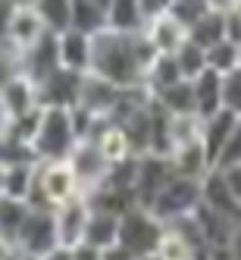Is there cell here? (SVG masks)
Here are the masks:
<instances>
[{
    "instance_id": "1",
    "label": "cell",
    "mask_w": 241,
    "mask_h": 260,
    "mask_svg": "<svg viewBox=\"0 0 241 260\" xmlns=\"http://www.w3.org/2000/svg\"><path fill=\"white\" fill-rule=\"evenodd\" d=\"M160 57L147 31H116L104 28L94 35V66L91 72L110 79L119 88L144 82V72Z\"/></svg>"
},
{
    "instance_id": "2",
    "label": "cell",
    "mask_w": 241,
    "mask_h": 260,
    "mask_svg": "<svg viewBox=\"0 0 241 260\" xmlns=\"http://www.w3.org/2000/svg\"><path fill=\"white\" fill-rule=\"evenodd\" d=\"M85 194L82 182L72 170L69 160H41L38 163V176H35V188L28 194L31 207H41V210H57L60 204L72 201Z\"/></svg>"
},
{
    "instance_id": "3",
    "label": "cell",
    "mask_w": 241,
    "mask_h": 260,
    "mask_svg": "<svg viewBox=\"0 0 241 260\" xmlns=\"http://www.w3.org/2000/svg\"><path fill=\"white\" fill-rule=\"evenodd\" d=\"M166 222L151 210V207H132L122 213V222H119V245L125 251H132L135 257H144V254H157L163 238H166Z\"/></svg>"
},
{
    "instance_id": "4",
    "label": "cell",
    "mask_w": 241,
    "mask_h": 260,
    "mask_svg": "<svg viewBox=\"0 0 241 260\" xmlns=\"http://www.w3.org/2000/svg\"><path fill=\"white\" fill-rule=\"evenodd\" d=\"M76 144H79V135H76V125H72V110L44 107V122L38 138H35L38 160H69Z\"/></svg>"
},
{
    "instance_id": "5",
    "label": "cell",
    "mask_w": 241,
    "mask_h": 260,
    "mask_svg": "<svg viewBox=\"0 0 241 260\" xmlns=\"http://www.w3.org/2000/svg\"><path fill=\"white\" fill-rule=\"evenodd\" d=\"M203 201V179H188V176H173L160 188V194L151 201V210L163 219L173 222L179 216H191Z\"/></svg>"
},
{
    "instance_id": "6",
    "label": "cell",
    "mask_w": 241,
    "mask_h": 260,
    "mask_svg": "<svg viewBox=\"0 0 241 260\" xmlns=\"http://www.w3.org/2000/svg\"><path fill=\"white\" fill-rule=\"evenodd\" d=\"M53 248H60V229H57V210H41V207H31L22 235H19V251L35 254V257H44Z\"/></svg>"
},
{
    "instance_id": "7",
    "label": "cell",
    "mask_w": 241,
    "mask_h": 260,
    "mask_svg": "<svg viewBox=\"0 0 241 260\" xmlns=\"http://www.w3.org/2000/svg\"><path fill=\"white\" fill-rule=\"evenodd\" d=\"M57 69H60V35L57 31L41 35V38L35 41L31 47H25L22 57H19V72L28 76L35 85H41Z\"/></svg>"
},
{
    "instance_id": "8",
    "label": "cell",
    "mask_w": 241,
    "mask_h": 260,
    "mask_svg": "<svg viewBox=\"0 0 241 260\" xmlns=\"http://www.w3.org/2000/svg\"><path fill=\"white\" fill-rule=\"evenodd\" d=\"M82 82H85V72H72V69H57L53 76H47L38 85V101L41 107H79L82 98Z\"/></svg>"
},
{
    "instance_id": "9",
    "label": "cell",
    "mask_w": 241,
    "mask_h": 260,
    "mask_svg": "<svg viewBox=\"0 0 241 260\" xmlns=\"http://www.w3.org/2000/svg\"><path fill=\"white\" fill-rule=\"evenodd\" d=\"M176 176V166L169 154H141L138 157V201L141 207H151V201L160 188Z\"/></svg>"
},
{
    "instance_id": "10",
    "label": "cell",
    "mask_w": 241,
    "mask_h": 260,
    "mask_svg": "<svg viewBox=\"0 0 241 260\" xmlns=\"http://www.w3.org/2000/svg\"><path fill=\"white\" fill-rule=\"evenodd\" d=\"M88 216H91V204L85 194L72 198L57 207V229H60V245L63 248H79L85 241L88 229Z\"/></svg>"
},
{
    "instance_id": "11",
    "label": "cell",
    "mask_w": 241,
    "mask_h": 260,
    "mask_svg": "<svg viewBox=\"0 0 241 260\" xmlns=\"http://www.w3.org/2000/svg\"><path fill=\"white\" fill-rule=\"evenodd\" d=\"M69 163H72V170H76L85 194L91 188H97V185L104 182V176H107V170H110V163L104 160V154L97 151L94 141H79L76 151L69 154Z\"/></svg>"
},
{
    "instance_id": "12",
    "label": "cell",
    "mask_w": 241,
    "mask_h": 260,
    "mask_svg": "<svg viewBox=\"0 0 241 260\" xmlns=\"http://www.w3.org/2000/svg\"><path fill=\"white\" fill-rule=\"evenodd\" d=\"M122 94V88L113 85L110 79L97 76V72H85V82H82V98H79V107L91 110V113L97 116H110L113 113V107Z\"/></svg>"
},
{
    "instance_id": "13",
    "label": "cell",
    "mask_w": 241,
    "mask_h": 260,
    "mask_svg": "<svg viewBox=\"0 0 241 260\" xmlns=\"http://www.w3.org/2000/svg\"><path fill=\"white\" fill-rule=\"evenodd\" d=\"M60 66L72 72H91L94 66V35L69 28L60 35Z\"/></svg>"
},
{
    "instance_id": "14",
    "label": "cell",
    "mask_w": 241,
    "mask_h": 260,
    "mask_svg": "<svg viewBox=\"0 0 241 260\" xmlns=\"http://www.w3.org/2000/svg\"><path fill=\"white\" fill-rule=\"evenodd\" d=\"M203 204H210V207L219 210L222 216L241 222V198L229 188L226 176H222V170H216V166L203 176Z\"/></svg>"
},
{
    "instance_id": "15",
    "label": "cell",
    "mask_w": 241,
    "mask_h": 260,
    "mask_svg": "<svg viewBox=\"0 0 241 260\" xmlns=\"http://www.w3.org/2000/svg\"><path fill=\"white\" fill-rule=\"evenodd\" d=\"M0 104H4L7 116H22L25 110L38 107V85H35L28 76H22V72H16V76H10L4 82V88H0Z\"/></svg>"
},
{
    "instance_id": "16",
    "label": "cell",
    "mask_w": 241,
    "mask_h": 260,
    "mask_svg": "<svg viewBox=\"0 0 241 260\" xmlns=\"http://www.w3.org/2000/svg\"><path fill=\"white\" fill-rule=\"evenodd\" d=\"M151 44L160 50V53H176L185 41H188V25H185L176 13H166V16H157L144 25Z\"/></svg>"
},
{
    "instance_id": "17",
    "label": "cell",
    "mask_w": 241,
    "mask_h": 260,
    "mask_svg": "<svg viewBox=\"0 0 241 260\" xmlns=\"http://www.w3.org/2000/svg\"><path fill=\"white\" fill-rule=\"evenodd\" d=\"M88 141H94V144H97V151L104 154L107 163H119V160L135 157V147H132V141H128L125 128L116 125L113 119H104V122L97 125V132L91 135Z\"/></svg>"
},
{
    "instance_id": "18",
    "label": "cell",
    "mask_w": 241,
    "mask_h": 260,
    "mask_svg": "<svg viewBox=\"0 0 241 260\" xmlns=\"http://www.w3.org/2000/svg\"><path fill=\"white\" fill-rule=\"evenodd\" d=\"M119 222H122L119 213L91 207L88 229H85V241H82V245H91V248H97V251H107V248L119 245Z\"/></svg>"
},
{
    "instance_id": "19",
    "label": "cell",
    "mask_w": 241,
    "mask_h": 260,
    "mask_svg": "<svg viewBox=\"0 0 241 260\" xmlns=\"http://www.w3.org/2000/svg\"><path fill=\"white\" fill-rule=\"evenodd\" d=\"M173 157V166H176V176H188V179H203L210 170H213V160L207 154L203 141H188V144H179L176 151L169 154Z\"/></svg>"
},
{
    "instance_id": "20",
    "label": "cell",
    "mask_w": 241,
    "mask_h": 260,
    "mask_svg": "<svg viewBox=\"0 0 241 260\" xmlns=\"http://www.w3.org/2000/svg\"><path fill=\"white\" fill-rule=\"evenodd\" d=\"M41 35H47V25L38 16V10H35L31 4H19V10H16V16H13V25H10V38L7 41L16 44L19 50H25V47H31L35 41H38Z\"/></svg>"
},
{
    "instance_id": "21",
    "label": "cell",
    "mask_w": 241,
    "mask_h": 260,
    "mask_svg": "<svg viewBox=\"0 0 241 260\" xmlns=\"http://www.w3.org/2000/svg\"><path fill=\"white\" fill-rule=\"evenodd\" d=\"M188 38L200 47H213L226 41V7H207L188 28Z\"/></svg>"
},
{
    "instance_id": "22",
    "label": "cell",
    "mask_w": 241,
    "mask_h": 260,
    "mask_svg": "<svg viewBox=\"0 0 241 260\" xmlns=\"http://www.w3.org/2000/svg\"><path fill=\"white\" fill-rule=\"evenodd\" d=\"M235 119H238L235 113H229V110H219V113H213V116H207V119L200 122V141H203V147H207L213 166H216V160H219V154H222V147H226V138H229V132H232Z\"/></svg>"
},
{
    "instance_id": "23",
    "label": "cell",
    "mask_w": 241,
    "mask_h": 260,
    "mask_svg": "<svg viewBox=\"0 0 241 260\" xmlns=\"http://www.w3.org/2000/svg\"><path fill=\"white\" fill-rule=\"evenodd\" d=\"M194 82V101H197V116L207 119L222 110V76L213 69H203Z\"/></svg>"
},
{
    "instance_id": "24",
    "label": "cell",
    "mask_w": 241,
    "mask_h": 260,
    "mask_svg": "<svg viewBox=\"0 0 241 260\" xmlns=\"http://www.w3.org/2000/svg\"><path fill=\"white\" fill-rule=\"evenodd\" d=\"M31 213V204L22 201V198H10L4 194L0 198V235L7 241H13L16 248H19V235H22V226Z\"/></svg>"
},
{
    "instance_id": "25",
    "label": "cell",
    "mask_w": 241,
    "mask_h": 260,
    "mask_svg": "<svg viewBox=\"0 0 241 260\" xmlns=\"http://www.w3.org/2000/svg\"><path fill=\"white\" fill-rule=\"evenodd\" d=\"M107 19H110V28H116V31H144L147 25L141 0H110Z\"/></svg>"
},
{
    "instance_id": "26",
    "label": "cell",
    "mask_w": 241,
    "mask_h": 260,
    "mask_svg": "<svg viewBox=\"0 0 241 260\" xmlns=\"http://www.w3.org/2000/svg\"><path fill=\"white\" fill-rule=\"evenodd\" d=\"M157 104L163 110H169L173 116H188V113H197V101H194V82L191 79H182L176 85H169L166 91L157 94Z\"/></svg>"
},
{
    "instance_id": "27",
    "label": "cell",
    "mask_w": 241,
    "mask_h": 260,
    "mask_svg": "<svg viewBox=\"0 0 241 260\" xmlns=\"http://www.w3.org/2000/svg\"><path fill=\"white\" fill-rule=\"evenodd\" d=\"M185 76H182V69H179V63H176V53H160V57L151 63V69L144 72V85L154 91V98L160 94V91H166L169 85H176V82H182Z\"/></svg>"
},
{
    "instance_id": "28",
    "label": "cell",
    "mask_w": 241,
    "mask_h": 260,
    "mask_svg": "<svg viewBox=\"0 0 241 260\" xmlns=\"http://www.w3.org/2000/svg\"><path fill=\"white\" fill-rule=\"evenodd\" d=\"M72 28H79L85 35H97L104 28H110L107 10L94 0H72Z\"/></svg>"
},
{
    "instance_id": "29",
    "label": "cell",
    "mask_w": 241,
    "mask_h": 260,
    "mask_svg": "<svg viewBox=\"0 0 241 260\" xmlns=\"http://www.w3.org/2000/svg\"><path fill=\"white\" fill-rule=\"evenodd\" d=\"M31 7L38 10L47 31L63 35L72 28V0H31Z\"/></svg>"
},
{
    "instance_id": "30",
    "label": "cell",
    "mask_w": 241,
    "mask_h": 260,
    "mask_svg": "<svg viewBox=\"0 0 241 260\" xmlns=\"http://www.w3.org/2000/svg\"><path fill=\"white\" fill-rule=\"evenodd\" d=\"M38 163H41V160H38ZM38 163H16V166H7L4 194L28 201V194H31V188H35V176H38Z\"/></svg>"
},
{
    "instance_id": "31",
    "label": "cell",
    "mask_w": 241,
    "mask_h": 260,
    "mask_svg": "<svg viewBox=\"0 0 241 260\" xmlns=\"http://www.w3.org/2000/svg\"><path fill=\"white\" fill-rule=\"evenodd\" d=\"M207 66L213 72H219V76L241 69V44H235V41H219V44L207 47Z\"/></svg>"
},
{
    "instance_id": "32",
    "label": "cell",
    "mask_w": 241,
    "mask_h": 260,
    "mask_svg": "<svg viewBox=\"0 0 241 260\" xmlns=\"http://www.w3.org/2000/svg\"><path fill=\"white\" fill-rule=\"evenodd\" d=\"M41 122H44V107L38 104V107L25 110L22 116H13L10 125H7V135L19 138V141H28L35 147V138H38V132H41Z\"/></svg>"
},
{
    "instance_id": "33",
    "label": "cell",
    "mask_w": 241,
    "mask_h": 260,
    "mask_svg": "<svg viewBox=\"0 0 241 260\" xmlns=\"http://www.w3.org/2000/svg\"><path fill=\"white\" fill-rule=\"evenodd\" d=\"M176 63H179V69H182L185 79H197L203 69H210L207 66V47H200V44H194L188 38V41L176 50Z\"/></svg>"
},
{
    "instance_id": "34",
    "label": "cell",
    "mask_w": 241,
    "mask_h": 260,
    "mask_svg": "<svg viewBox=\"0 0 241 260\" xmlns=\"http://www.w3.org/2000/svg\"><path fill=\"white\" fill-rule=\"evenodd\" d=\"M0 163L4 166H16V163H38V154L28 141H19L13 135H0Z\"/></svg>"
},
{
    "instance_id": "35",
    "label": "cell",
    "mask_w": 241,
    "mask_h": 260,
    "mask_svg": "<svg viewBox=\"0 0 241 260\" xmlns=\"http://www.w3.org/2000/svg\"><path fill=\"white\" fill-rule=\"evenodd\" d=\"M222 110L241 116V69L222 76Z\"/></svg>"
},
{
    "instance_id": "36",
    "label": "cell",
    "mask_w": 241,
    "mask_h": 260,
    "mask_svg": "<svg viewBox=\"0 0 241 260\" xmlns=\"http://www.w3.org/2000/svg\"><path fill=\"white\" fill-rule=\"evenodd\" d=\"M235 163H241V116L235 119L232 132L226 138V147H222V154L216 160V170H226V166H235Z\"/></svg>"
},
{
    "instance_id": "37",
    "label": "cell",
    "mask_w": 241,
    "mask_h": 260,
    "mask_svg": "<svg viewBox=\"0 0 241 260\" xmlns=\"http://www.w3.org/2000/svg\"><path fill=\"white\" fill-rule=\"evenodd\" d=\"M226 41L241 44V7H226Z\"/></svg>"
},
{
    "instance_id": "38",
    "label": "cell",
    "mask_w": 241,
    "mask_h": 260,
    "mask_svg": "<svg viewBox=\"0 0 241 260\" xmlns=\"http://www.w3.org/2000/svg\"><path fill=\"white\" fill-rule=\"evenodd\" d=\"M19 10L16 0H0V41L10 38V25H13V16Z\"/></svg>"
},
{
    "instance_id": "39",
    "label": "cell",
    "mask_w": 241,
    "mask_h": 260,
    "mask_svg": "<svg viewBox=\"0 0 241 260\" xmlns=\"http://www.w3.org/2000/svg\"><path fill=\"white\" fill-rule=\"evenodd\" d=\"M173 7H176V0H141V10H144V19L147 22L157 19V16L173 13Z\"/></svg>"
},
{
    "instance_id": "40",
    "label": "cell",
    "mask_w": 241,
    "mask_h": 260,
    "mask_svg": "<svg viewBox=\"0 0 241 260\" xmlns=\"http://www.w3.org/2000/svg\"><path fill=\"white\" fill-rule=\"evenodd\" d=\"M222 176H226V182H229V188L241 198V163H235V166H226L222 170Z\"/></svg>"
},
{
    "instance_id": "41",
    "label": "cell",
    "mask_w": 241,
    "mask_h": 260,
    "mask_svg": "<svg viewBox=\"0 0 241 260\" xmlns=\"http://www.w3.org/2000/svg\"><path fill=\"white\" fill-rule=\"evenodd\" d=\"M72 260H104V251L91 248V245H79V248H72Z\"/></svg>"
},
{
    "instance_id": "42",
    "label": "cell",
    "mask_w": 241,
    "mask_h": 260,
    "mask_svg": "<svg viewBox=\"0 0 241 260\" xmlns=\"http://www.w3.org/2000/svg\"><path fill=\"white\" fill-rule=\"evenodd\" d=\"M104 260H138L132 251H125L122 245H113V248H107L104 251Z\"/></svg>"
},
{
    "instance_id": "43",
    "label": "cell",
    "mask_w": 241,
    "mask_h": 260,
    "mask_svg": "<svg viewBox=\"0 0 241 260\" xmlns=\"http://www.w3.org/2000/svg\"><path fill=\"white\" fill-rule=\"evenodd\" d=\"M41 260H72V248H63L60 245V248H53L50 254H44Z\"/></svg>"
},
{
    "instance_id": "44",
    "label": "cell",
    "mask_w": 241,
    "mask_h": 260,
    "mask_svg": "<svg viewBox=\"0 0 241 260\" xmlns=\"http://www.w3.org/2000/svg\"><path fill=\"white\" fill-rule=\"evenodd\" d=\"M229 248H232L235 260H241V222L235 226V235H232V241H229Z\"/></svg>"
},
{
    "instance_id": "45",
    "label": "cell",
    "mask_w": 241,
    "mask_h": 260,
    "mask_svg": "<svg viewBox=\"0 0 241 260\" xmlns=\"http://www.w3.org/2000/svg\"><path fill=\"white\" fill-rule=\"evenodd\" d=\"M7 125H10V116H7V110H4V104H0V135L7 132Z\"/></svg>"
},
{
    "instance_id": "46",
    "label": "cell",
    "mask_w": 241,
    "mask_h": 260,
    "mask_svg": "<svg viewBox=\"0 0 241 260\" xmlns=\"http://www.w3.org/2000/svg\"><path fill=\"white\" fill-rule=\"evenodd\" d=\"M4 185H7V166L0 163V198H4Z\"/></svg>"
},
{
    "instance_id": "47",
    "label": "cell",
    "mask_w": 241,
    "mask_h": 260,
    "mask_svg": "<svg viewBox=\"0 0 241 260\" xmlns=\"http://www.w3.org/2000/svg\"><path fill=\"white\" fill-rule=\"evenodd\" d=\"M138 260H163L160 254H144V257H138Z\"/></svg>"
},
{
    "instance_id": "48",
    "label": "cell",
    "mask_w": 241,
    "mask_h": 260,
    "mask_svg": "<svg viewBox=\"0 0 241 260\" xmlns=\"http://www.w3.org/2000/svg\"><path fill=\"white\" fill-rule=\"evenodd\" d=\"M94 4H100V7L107 10V7H110V0H94Z\"/></svg>"
},
{
    "instance_id": "49",
    "label": "cell",
    "mask_w": 241,
    "mask_h": 260,
    "mask_svg": "<svg viewBox=\"0 0 241 260\" xmlns=\"http://www.w3.org/2000/svg\"><path fill=\"white\" fill-rule=\"evenodd\" d=\"M16 4H31V0H16Z\"/></svg>"
}]
</instances>
